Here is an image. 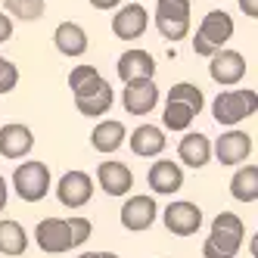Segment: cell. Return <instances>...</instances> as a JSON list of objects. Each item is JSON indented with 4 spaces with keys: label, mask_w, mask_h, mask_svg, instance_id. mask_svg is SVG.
<instances>
[{
    "label": "cell",
    "mask_w": 258,
    "mask_h": 258,
    "mask_svg": "<svg viewBox=\"0 0 258 258\" xmlns=\"http://www.w3.org/2000/svg\"><path fill=\"white\" fill-rule=\"evenodd\" d=\"M13 38V19L7 13H0V44H7Z\"/></svg>",
    "instance_id": "obj_29"
},
{
    "label": "cell",
    "mask_w": 258,
    "mask_h": 258,
    "mask_svg": "<svg viewBox=\"0 0 258 258\" xmlns=\"http://www.w3.org/2000/svg\"><path fill=\"white\" fill-rule=\"evenodd\" d=\"M156 218H159V202L153 196H146V193L131 196L121 206V224L127 230H150Z\"/></svg>",
    "instance_id": "obj_14"
},
{
    "label": "cell",
    "mask_w": 258,
    "mask_h": 258,
    "mask_svg": "<svg viewBox=\"0 0 258 258\" xmlns=\"http://www.w3.org/2000/svg\"><path fill=\"white\" fill-rule=\"evenodd\" d=\"M177 165H187V168H206L212 162V140L202 131H190L183 134L177 143Z\"/></svg>",
    "instance_id": "obj_18"
},
{
    "label": "cell",
    "mask_w": 258,
    "mask_h": 258,
    "mask_svg": "<svg viewBox=\"0 0 258 258\" xmlns=\"http://www.w3.org/2000/svg\"><path fill=\"white\" fill-rule=\"evenodd\" d=\"M90 239V221L87 218H44L34 227V243L47 255H59L84 246Z\"/></svg>",
    "instance_id": "obj_1"
},
{
    "label": "cell",
    "mask_w": 258,
    "mask_h": 258,
    "mask_svg": "<svg viewBox=\"0 0 258 258\" xmlns=\"http://www.w3.org/2000/svg\"><path fill=\"white\" fill-rule=\"evenodd\" d=\"M106 78L97 72V66H75L69 72V87H72V94L75 97H84L90 94V90H97Z\"/></svg>",
    "instance_id": "obj_26"
},
{
    "label": "cell",
    "mask_w": 258,
    "mask_h": 258,
    "mask_svg": "<svg viewBox=\"0 0 258 258\" xmlns=\"http://www.w3.org/2000/svg\"><path fill=\"white\" fill-rule=\"evenodd\" d=\"M19 84V69L16 62H10L7 56H0V94H10Z\"/></svg>",
    "instance_id": "obj_28"
},
{
    "label": "cell",
    "mask_w": 258,
    "mask_h": 258,
    "mask_svg": "<svg viewBox=\"0 0 258 258\" xmlns=\"http://www.w3.org/2000/svg\"><path fill=\"white\" fill-rule=\"evenodd\" d=\"M190 0H159L156 4V28L165 41H183L190 34Z\"/></svg>",
    "instance_id": "obj_7"
},
{
    "label": "cell",
    "mask_w": 258,
    "mask_h": 258,
    "mask_svg": "<svg viewBox=\"0 0 258 258\" xmlns=\"http://www.w3.org/2000/svg\"><path fill=\"white\" fill-rule=\"evenodd\" d=\"M7 199H10V187H7V180L0 177V212L7 209Z\"/></svg>",
    "instance_id": "obj_32"
},
{
    "label": "cell",
    "mask_w": 258,
    "mask_h": 258,
    "mask_svg": "<svg viewBox=\"0 0 258 258\" xmlns=\"http://www.w3.org/2000/svg\"><path fill=\"white\" fill-rule=\"evenodd\" d=\"M75 106H78L81 115L100 118V115H106L109 109L115 106V90H112V84H109V81H103L97 90H90V94H84V97H75Z\"/></svg>",
    "instance_id": "obj_21"
},
{
    "label": "cell",
    "mask_w": 258,
    "mask_h": 258,
    "mask_svg": "<svg viewBox=\"0 0 258 258\" xmlns=\"http://www.w3.org/2000/svg\"><path fill=\"white\" fill-rule=\"evenodd\" d=\"M13 190L22 202H41L50 193V168L38 159H25L13 171Z\"/></svg>",
    "instance_id": "obj_6"
},
{
    "label": "cell",
    "mask_w": 258,
    "mask_h": 258,
    "mask_svg": "<svg viewBox=\"0 0 258 258\" xmlns=\"http://www.w3.org/2000/svg\"><path fill=\"white\" fill-rule=\"evenodd\" d=\"M131 153L140 156V159H156L159 153H165V131L159 124H140L134 127V134H131Z\"/></svg>",
    "instance_id": "obj_20"
},
{
    "label": "cell",
    "mask_w": 258,
    "mask_h": 258,
    "mask_svg": "<svg viewBox=\"0 0 258 258\" xmlns=\"http://www.w3.org/2000/svg\"><path fill=\"white\" fill-rule=\"evenodd\" d=\"M159 103V87L153 78H140V81H127L121 90V106L127 115H150Z\"/></svg>",
    "instance_id": "obj_11"
},
{
    "label": "cell",
    "mask_w": 258,
    "mask_h": 258,
    "mask_svg": "<svg viewBox=\"0 0 258 258\" xmlns=\"http://www.w3.org/2000/svg\"><path fill=\"white\" fill-rule=\"evenodd\" d=\"M53 44L62 56H84L87 53V31L78 22H62L53 31Z\"/></svg>",
    "instance_id": "obj_22"
},
{
    "label": "cell",
    "mask_w": 258,
    "mask_h": 258,
    "mask_svg": "<svg viewBox=\"0 0 258 258\" xmlns=\"http://www.w3.org/2000/svg\"><path fill=\"white\" fill-rule=\"evenodd\" d=\"M146 25H150V13H146L143 4H124L112 19V31L121 41H137L146 31Z\"/></svg>",
    "instance_id": "obj_15"
},
{
    "label": "cell",
    "mask_w": 258,
    "mask_h": 258,
    "mask_svg": "<svg viewBox=\"0 0 258 258\" xmlns=\"http://www.w3.org/2000/svg\"><path fill=\"white\" fill-rule=\"evenodd\" d=\"M124 137H127L124 124L115 121V118H106V121H100L94 131H90V146H94L97 153H115L124 143Z\"/></svg>",
    "instance_id": "obj_23"
},
{
    "label": "cell",
    "mask_w": 258,
    "mask_h": 258,
    "mask_svg": "<svg viewBox=\"0 0 258 258\" xmlns=\"http://www.w3.org/2000/svg\"><path fill=\"white\" fill-rule=\"evenodd\" d=\"M243 239H246L243 218L233 212H221L212 221V230L206 236V243H202V255L206 258H236Z\"/></svg>",
    "instance_id": "obj_3"
},
{
    "label": "cell",
    "mask_w": 258,
    "mask_h": 258,
    "mask_svg": "<svg viewBox=\"0 0 258 258\" xmlns=\"http://www.w3.org/2000/svg\"><path fill=\"white\" fill-rule=\"evenodd\" d=\"M202 106H206V97H202V90L196 84H190V81L171 84L168 103H165V112H162V127H168V131H187L193 124V118L202 112Z\"/></svg>",
    "instance_id": "obj_2"
},
{
    "label": "cell",
    "mask_w": 258,
    "mask_h": 258,
    "mask_svg": "<svg viewBox=\"0 0 258 258\" xmlns=\"http://www.w3.org/2000/svg\"><path fill=\"white\" fill-rule=\"evenodd\" d=\"M87 4L94 7V10H115L121 0H87Z\"/></svg>",
    "instance_id": "obj_31"
},
{
    "label": "cell",
    "mask_w": 258,
    "mask_h": 258,
    "mask_svg": "<svg viewBox=\"0 0 258 258\" xmlns=\"http://www.w3.org/2000/svg\"><path fill=\"white\" fill-rule=\"evenodd\" d=\"M233 38V16L224 10H212L202 16V22L196 28V38H193V50L199 56H212Z\"/></svg>",
    "instance_id": "obj_4"
},
{
    "label": "cell",
    "mask_w": 258,
    "mask_h": 258,
    "mask_svg": "<svg viewBox=\"0 0 258 258\" xmlns=\"http://www.w3.org/2000/svg\"><path fill=\"white\" fill-rule=\"evenodd\" d=\"M4 7H7L10 19H19V22H34L47 10L44 0H4Z\"/></svg>",
    "instance_id": "obj_27"
},
{
    "label": "cell",
    "mask_w": 258,
    "mask_h": 258,
    "mask_svg": "<svg viewBox=\"0 0 258 258\" xmlns=\"http://www.w3.org/2000/svg\"><path fill=\"white\" fill-rule=\"evenodd\" d=\"M34 150V134L28 124H4L0 127V156L4 159H25Z\"/></svg>",
    "instance_id": "obj_17"
},
{
    "label": "cell",
    "mask_w": 258,
    "mask_h": 258,
    "mask_svg": "<svg viewBox=\"0 0 258 258\" xmlns=\"http://www.w3.org/2000/svg\"><path fill=\"white\" fill-rule=\"evenodd\" d=\"M94 196V177L87 171H66L56 183V199L69 209H81Z\"/></svg>",
    "instance_id": "obj_12"
},
{
    "label": "cell",
    "mask_w": 258,
    "mask_h": 258,
    "mask_svg": "<svg viewBox=\"0 0 258 258\" xmlns=\"http://www.w3.org/2000/svg\"><path fill=\"white\" fill-rule=\"evenodd\" d=\"M209 75L221 87H233V84H239L246 78V56L239 50H224V47H221L218 53H212Z\"/></svg>",
    "instance_id": "obj_9"
},
{
    "label": "cell",
    "mask_w": 258,
    "mask_h": 258,
    "mask_svg": "<svg viewBox=\"0 0 258 258\" xmlns=\"http://www.w3.org/2000/svg\"><path fill=\"white\" fill-rule=\"evenodd\" d=\"M97 183H100V190H103L106 196L121 199V196L131 193V187H134V174H131V168H127L124 162L106 159L100 168H97Z\"/></svg>",
    "instance_id": "obj_13"
},
{
    "label": "cell",
    "mask_w": 258,
    "mask_h": 258,
    "mask_svg": "<svg viewBox=\"0 0 258 258\" xmlns=\"http://www.w3.org/2000/svg\"><path fill=\"white\" fill-rule=\"evenodd\" d=\"M230 196L236 202H255L258 199V168L255 165H243L230 177Z\"/></svg>",
    "instance_id": "obj_24"
},
{
    "label": "cell",
    "mask_w": 258,
    "mask_h": 258,
    "mask_svg": "<svg viewBox=\"0 0 258 258\" xmlns=\"http://www.w3.org/2000/svg\"><path fill=\"white\" fill-rule=\"evenodd\" d=\"M255 112H258V94L255 90H221V94L212 100V115L224 127H233L239 121H246Z\"/></svg>",
    "instance_id": "obj_5"
},
{
    "label": "cell",
    "mask_w": 258,
    "mask_h": 258,
    "mask_svg": "<svg viewBox=\"0 0 258 258\" xmlns=\"http://www.w3.org/2000/svg\"><path fill=\"white\" fill-rule=\"evenodd\" d=\"M239 10H243L249 19H258V0H239Z\"/></svg>",
    "instance_id": "obj_30"
},
{
    "label": "cell",
    "mask_w": 258,
    "mask_h": 258,
    "mask_svg": "<svg viewBox=\"0 0 258 258\" xmlns=\"http://www.w3.org/2000/svg\"><path fill=\"white\" fill-rule=\"evenodd\" d=\"M146 183H150V190L159 193V196H171L183 187V168L171 159H156L150 174H146Z\"/></svg>",
    "instance_id": "obj_16"
},
{
    "label": "cell",
    "mask_w": 258,
    "mask_h": 258,
    "mask_svg": "<svg viewBox=\"0 0 258 258\" xmlns=\"http://www.w3.org/2000/svg\"><path fill=\"white\" fill-rule=\"evenodd\" d=\"M28 233L19 221H0V252L4 255H25Z\"/></svg>",
    "instance_id": "obj_25"
},
{
    "label": "cell",
    "mask_w": 258,
    "mask_h": 258,
    "mask_svg": "<svg viewBox=\"0 0 258 258\" xmlns=\"http://www.w3.org/2000/svg\"><path fill=\"white\" fill-rule=\"evenodd\" d=\"M78 258H118L115 252H81Z\"/></svg>",
    "instance_id": "obj_33"
},
{
    "label": "cell",
    "mask_w": 258,
    "mask_h": 258,
    "mask_svg": "<svg viewBox=\"0 0 258 258\" xmlns=\"http://www.w3.org/2000/svg\"><path fill=\"white\" fill-rule=\"evenodd\" d=\"M115 72L124 84L140 81V78H153L156 75V59H153V53H146V50H127L115 62Z\"/></svg>",
    "instance_id": "obj_19"
},
{
    "label": "cell",
    "mask_w": 258,
    "mask_h": 258,
    "mask_svg": "<svg viewBox=\"0 0 258 258\" xmlns=\"http://www.w3.org/2000/svg\"><path fill=\"white\" fill-rule=\"evenodd\" d=\"M252 156V137L246 131H224L215 143H212V159H218L221 165H243Z\"/></svg>",
    "instance_id": "obj_10"
},
{
    "label": "cell",
    "mask_w": 258,
    "mask_h": 258,
    "mask_svg": "<svg viewBox=\"0 0 258 258\" xmlns=\"http://www.w3.org/2000/svg\"><path fill=\"white\" fill-rule=\"evenodd\" d=\"M162 221H165V227H168V233L193 236L202 227V209L190 199H177V202H168V206H165Z\"/></svg>",
    "instance_id": "obj_8"
}]
</instances>
